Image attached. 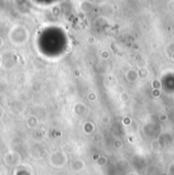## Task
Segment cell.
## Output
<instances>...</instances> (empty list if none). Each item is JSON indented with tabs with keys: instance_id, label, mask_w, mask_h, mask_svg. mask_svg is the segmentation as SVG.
<instances>
[{
	"instance_id": "obj_1",
	"label": "cell",
	"mask_w": 174,
	"mask_h": 175,
	"mask_svg": "<svg viewBox=\"0 0 174 175\" xmlns=\"http://www.w3.org/2000/svg\"><path fill=\"white\" fill-rule=\"evenodd\" d=\"M38 124V120L36 119L35 116H31L29 119H28V125H29V127L31 128H35L36 126Z\"/></svg>"
}]
</instances>
